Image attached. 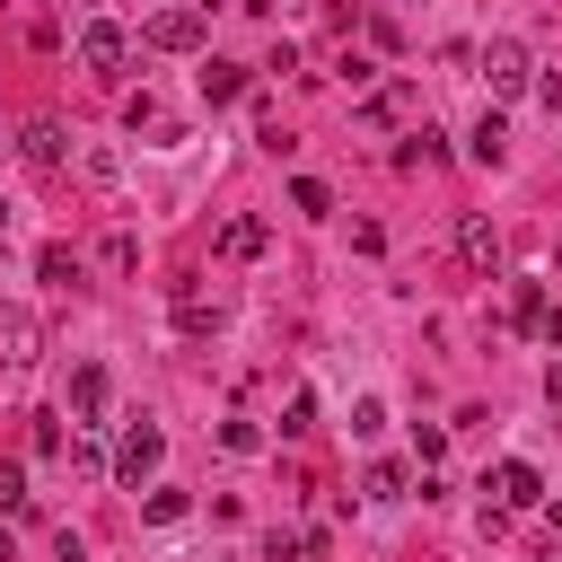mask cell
Here are the masks:
<instances>
[{
    "label": "cell",
    "instance_id": "21",
    "mask_svg": "<svg viewBox=\"0 0 562 562\" xmlns=\"http://www.w3.org/2000/svg\"><path fill=\"white\" fill-rule=\"evenodd\" d=\"M184 518V492H149V527H176Z\"/></svg>",
    "mask_w": 562,
    "mask_h": 562
},
{
    "label": "cell",
    "instance_id": "5",
    "mask_svg": "<svg viewBox=\"0 0 562 562\" xmlns=\"http://www.w3.org/2000/svg\"><path fill=\"white\" fill-rule=\"evenodd\" d=\"M35 351H44L35 307H0V360H9V369H35Z\"/></svg>",
    "mask_w": 562,
    "mask_h": 562
},
{
    "label": "cell",
    "instance_id": "6",
    "mask_svg": "<svg viewBox=\"0 0 562 562\" xmlns=\"http://www.w3.org/2000/svg\"><path fill=\"white\" fill-rule=\"evenodd\" d=\"M123 53H132V44H123L114 18H88V26H79V61H88V70H123Z\"/></svg>",
    "mask_w": 562,
    "mask_h": 562
},
{
    "label": "cell",
    "instance_id": "14",
    "mask_svg": "<svg viewBox=\"0 0 562 562\" xmlns=\"http://www.w3.org/2000/svg\"><path fill=\"white\" fill-rule=\"evenodd\" d=\"M35 281H53V290H70L79 272H70V246H35Z\"/></svg>",
    "mask_w": 562,
    "mask_h": 562
},
{
    "label": "cell",
    "instance_id": "23",
    "mask_svg": "<svg viewBox=\"0 0 562 562\" xmlns=\"http://www.w3.org/2000/svg\"><path fill=\"white\" fill-rule=\"evenodd\" d=\"M544 334H553V342H562V316H544Z\"/></svg>",
    "mask_w": 562,
    "mask_h": 562
},
{
    "label": "cell",
    "instance_id": "2",
    "mask_svg": "<svg viewBox=\"0 0 562 562\" xmlns=\"http://www.w3.org/2000/svg\"><path fill=\"white\" fill-rule=\"evenodd\" d=\"M158 457H167V430H158V422H132V430H123V448H114V474H123V483H149V474H158Z\"/></svg>",
    "mask_w": 562,
    "mask_h": 562
},
{
    "label": "cell",
    "instance_id": "17",
    "mask_svg": "<svg viewBox=\"0 0 562 562\" xmlns=\"http://www.w3.org/2000/svg\"><path fill=\"white\" fill-rule=\"evenodd\" d=\"M220 448H228V457H255L263 430H255V422H220Z\"/></svg>",
    "mask_w": 562,
    "mask_h": 562
},
{
    "label": "cell",
    "instance_id": "7",
    "mask_svg": "<svg viewBox=\"0 0 562 562\" xmlns=\"http://www.w3.org/2000/svg\"><path fill=\"white\" fill-rule=\"evenodd\" d=\"M483 492H492L501 509H536V501H544V483H536V465H518V457H509V465H501V474H492Z\"/></svg>",
    "mask_w": 562,
    "mask_h": 562
},
{
    "label": "cell",
    "instance_id": "12",
    "mask_svg": "<svg viewBox=\"0 0 562 562\" xmlns=\"http://www.w3.org/2000/svg\"><path fill=\"white\" fill-rule=\"evenodd\" d=\"M193 79H202V97H211V105H228V97H246V70H237V61H202Z\"/></svg>",
    "mask_w": 562,
    "mask_h": 562
},
{
    "label": "cell",
    "instance_id": "22",
    "mask_svg": "<svg viewBox=\"0 0 562 562\" xmlns=\"http://www.w3.org/2000/svg\"><path fill=\"white\" fill-rule=\"evenodd\" d=\"M9 228H18V202H9V193H0V237H9Z\"/></svg>",
    "mask_w": 562,
    "mask_h": 562
},
{
    "label": "cell",
    "instance_id": "3",
    "mask_svg": "<svg viewBox=\"0 0 562 562\" xmlns=\"http://www.w3.org/2000/svg\"><path fill=\"white\" fill-rule=\"evenodd\" d=\"M457 263H465V272H483V281L501 272V228H492L483 211H465V220H457Z\"/></svg>",
    "mask_w": 562,
    "mask_h": 562
},
{
    "label": "cell",
    "instance_id": "1",
    "mask_svg": "<svg viewBox=\"0 0 562 562\" xmlns=\"http://www.w3.org/2000/svg\"><path fill=\"white\" fill-rule=\"evenodd\" d=\"M474 61H483V88H492V105H509V97H527V88H536V61H527V44H518V35H492Z\"/></svg>",
    "mask_w": 562,
    "mask_h": 562
},
{
    "label": "cell",
    "instance_id": "13",
    "mask_svg": "<svg viewBox=\"0 0 562 562\" xmlns=\"http://www.w3.org/2000/svg\"><path fill=\"white\" fill-rule=\"evenodd\" d=\"M220 255H263V220H228L220 228Z\"/></svg>",
    "mask_w": 562,
    "mask_h": 562
},
{
    "label": "cell",
    "instance_id": "8",
    "mask_svg": "<svg viewBox=\"0 0 562 562\" xmlns=\"http://www.w3.org/2000/svg\"><path fill=\"white\" fill-rule=\"evenodd\" d=\"M18 149H26V167H61V158H70V140H61V123H44V114H35L26 132H18Z\"/></svg>",
    "mask_w": 562,
    "mask_h": 562
},
{
    "label": "cell",
    "instance_id": "15",
    "mask_svg": "<svg viewBox=\"0 0 562 562\" xmlns=\"http://www.w3.org/2000/svg\"><path fill=\"white\" fill-rule=\"evenodd\" d=\"M290 202H299V211H307V220H325V211H334V193H325V184H316V176H299V184H290Z\"/></svg>",
    "mask_w": 562,
    "mask_h": 562
},
{
    "label": "cell",
    "instance_id": "19",
    "mask_svg": "<svg viewBox=\"0 0 562 562\" xmlns=\"http://www.w3.org/2000/svg\"><path fill=\"white\" fill-rule=\"evenodd\" d=\"M509 316H518V325H544V290H536V281H518V299H509Z\"/></svg>",
    "mask_w": 562,
    "mask_h": 562
},
{
    "label": "cell",
    "instance_id": "10",
    "mask_svg": "<svg viewBox=\"0 0 562 562\" xmlns=\"http://www.w3.org/2000/svg\"><path fill=\"white\" fill-rule=\"evenodd\" d=\"M465 149H474L483 167H501V158H509V123H501V105H492V114H483V123L465 132Z\"/></svg>",
    "mask_w": 562,
    "mask_h": 562
},
{
    "label": "cell",
    "instance_id": "9",
    "mask_svg": "<svg viewBox=\"0 0 562 562\" xmlns=\"http://www.w3.org/2000/svg\"><path fill=\"white\" fill-rule=\"evenodd\" d=\"M70 413H79V422H97V413H105V369H97V360H79V369H70Z\"/></svg>",
    "mask_w": 562,
    "mask_h": 562
},
{
    "label": "cell",
    "instance_id": "16",
    "mask_svg": "<svg viewBox=\"0 0 562 562\" xmlns=\"http://www.w3.org/2000/svg\"><path fill=\"white\" fill-rule=\"evenodd\" d=\"M378 430H386V404L360 395V404H351V439H378Z\"/></svg>",
    "mask_w": 562,
    "mask_h": 562
},
{
    "label": "cell",
    "instance_id": "20",
    "mask_svg": "<svg viewBox=\"0 0 562 562\" xmlns=\"http://www.w3.org/2000/svg\"><path fill=\"white\" fill-rule=\"evenodd\" d=\"M369 501H404V465H369Z\"/></svg>",
    "mask_w": 562,
    "mask_h": 562
},
{
    "label": "cell",
    "instance_id": "18",
    "mask_svg": "<svg viewBox=\"0 0 562 562\" xmlns=\"http://www.w3.org/2000/svg\"><path fill=\"white\" fill-rule=\"evenodd\" d=\"M26 501H35V492H26V465H0V509H9V518H18V509H26Z\"/></svg>",
    "mask_w": 562,
    "mask_h": 562
},
{
    "label": "cell",
    "instance_id": "4",
    "mask_svg": "<svg viewBox=\"0 0 562 562\" xmlns=\"http://www.w3.org/2000/svg\"><path fill=\"white\" fill-rule=\"evenodd\" d=\"M140 35H149L158 53H193V44H202V0H184V9H158Z\"/></svg>",
    "mask_w": 562,
    "mask_h": 562
},
{
    "label": "cell",
    "instance_id": "11",
    "mask_svg": "<svg viewBox=\"0 0 562 562\" xmlns=\"http://www.w3.org/2000/svg\"><path fill=\"white\" fill-rule=\"evenodd\" d=\"M79 176H88L97 193H114V184H123V149H105V140H88V149H79Z\"/></svg>",
    "mask_w": 562,
    "mask_h": 562
}]
</instances>
